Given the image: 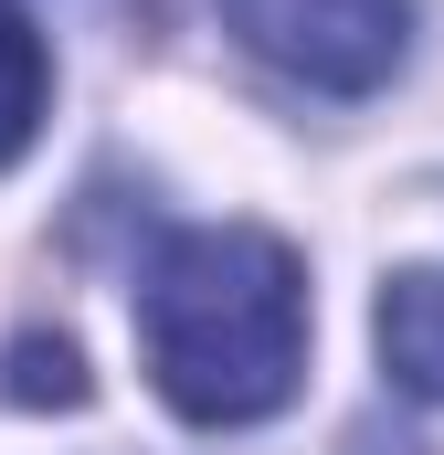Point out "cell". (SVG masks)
Returning <instances> with one entry per match:
<instances>
[{
    "label": "cell",
    "mask_w": 444,
    "mask_h": 455,
    "mask_svg": "<svg viewBox=\"0 0 444 455\" xmlns=\"http://www.w3.org/2000/svg\"><path fill=\"white\" fill-rule=\"evenodd\" d=\"M138 360L180 424H265L307 371V265L265 223H180L138 265Z\"/></svg>",
    "instance_id": "1"
},
{
    "label": "cell",
    "mask_w": 444,
    "mask_h": 455,
    "mask_svg": "<svg viewBox=\"0 0 444 455\" xmlns=\"http://www.w3.org/2000/svg\"><path fill=\"white\" fill-rule=\"evenodd\" d=\"M370 339H381V371L392 392L413 403H444V265H402L370 307Z\"/></svg>",
    "instance_id": "3"
},
{
    "label": "cell",
    "mask_w": 444,
    "mask_h": 455,
    "mask_svg": "<svg viewBox=\"0 0 444 455\" xmlns=\"http://www.w3.org/2000/svg\"><path fill=\"white\" fill-rule=\"evenodd\" d=\"M11 403H85V371L64 339H21L11 349Z\"/></svg>",
    "instance_id": "5"
},
{
    "label": "cell",
    "mask_w": 444,
    "mask_h": 455,
    "mask_svg": "<svg viewBox=\"0 0 444 455\" xmlns=\"http://www.w3.org/2000/svg\"><path fill=\"white\" fill-rule=\"evenodd\" d=\"M43 107H53V53H43L32 11H21V0H0V170L43 138Z\"/></svg>",
    "instance_id": "4"
},
{
    "label": "cell",
    "mask_w": 444,
    "mask_h": 455,
    "mask_svg": "<svg viewBox=\"0 0 444 455\" xmlns=\"http://www.w3.org/2000/svg\"><path fill=\"white\" fill-rule=\"evenodd\" d=\"M222 32L307 96H370L413 53V0H212Z\"/></svg>",
    "instance_id": "2"
}]
</instances>
